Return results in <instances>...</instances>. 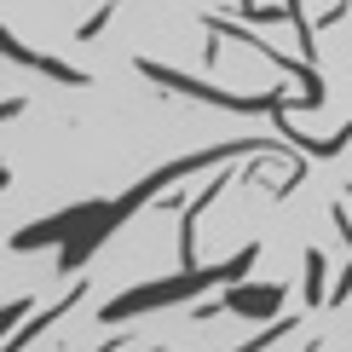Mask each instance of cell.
<instances>
[{
    "label": "cell",
    "instance_id": "1",
    "mask_svg": "<svg viewBox=\"0 0 352 352\" xmlns=\"http://www.w3.org/2000/svg\"><path fill=\"white\" fill-rule=\"evenodd\" d=\"M254 254H260V243H243L231 260H219V266H190L179 277H162V283H139V289H127V295H116L104 312V324H122V318H139V312H156V306H179L190 300L197 289H214V283H237V277H248V266H254Z\"/></svg>",
    "mask_w": 352,
    "mask_h": 352
},
{
    "label": "cell",
    "instance_id": "2",
    "mask_svg": "<svg viewBox=\"0 0 352 352\" xmlns=\"http://www.w3.org/2000/svg\"><path fill=\"white\" fill-rule=\"evenodd\" d=\"M139 76H151L156 87H173V93H185V98H202V104H219V110H237V116H277V110H289V93L283 87H272V93H226V87H208V81H197V76H179V69H168V64H156V58H139Z\"/></svg>",
    "mask_w": 352,
    "mask_h": 352
},
{
    "label": "cell",
    "instance_id": "3",
    "mask_svg": "<svg viewBox=\"0 0 352 352\" xmlns=\"http://www.w3.org/2000/svg\"><path fill=\"white\" fill-rule=\"evenodd\" d=\"M0 58H12V64H23V69H41V76H52V81L87 87V69H76V64H64V58H47V52H35V47H23V41H12L6 29H0Z\"/></svg>",
    "mask_w": 352,
    "mask_h": 352
},
{
    "label": "cell",
    "instance_id": "4",
    "mask_svg": "<svg viewBox=\"0 0 352 352\" xmlns=\"http://www.w3.org/2000/svg\"><path fill=\"white\" fill-rule=\"evenodd\" d=\"M219 306H231V312H243V318H272L277 306H283V283H226V300Z\"/></svg>",
    "mask_w": 352,
    "mask_h": 352
},
{
    "label": "cell",
    "instance_id": "5",
    "mask_svg": "<svg viewBox=\"0 0 352 352\" xmlns=\"http://www.w3.org/2000/svg\"><path fill=\"white\" fill-rule=\"evenodd\" d=\"M272 122H277V133H283L289 144H295V151H306V156H341L346 144H352V122H346V127H335L329 139H306V133H295V127H289V116H283V110H277Z\"/></svg>",
    "mask_w": 352,
    "mask_h": 352
},
{
    "label": "cell",
    "instance_id": "6",
    "mask_svg": "<svg viewBox=\"0 0 352 352\" xmlns=\"http://www.w3.org/2000/svg\"><path fill=\"white\" fill-rule=\"evenodd\" d=\"M81 295H87V283H81V289H69V295L58 300V306H47V312H35L29 324H18V335H12L6 346H29V341H41V335H47V329H52V324H58V318H64V312H69V306H76Z\"/></svg>",
    "mask_w": 352,
    "mask_h": 352
},
{
    "label": "cell",
    "instance_id": "7",
    "mask_svg": "<svg viewBox=\"0 0 352 352\" xmlns=\"http://www.w3.org/2000/svg\"><path fill=\"white\" fill-rule=\"evenodd\" d=\"M324 254H318V248H306V306H324L329 300V289H324Z\"/></svg>",
    "mask_w": 352,
    "mask_h": 352
},
{
    "label": "cell",
    "instance_id": "8",
    "mask_svg": "<svg viewBox=\"0 0 352 352\" xmlns=\"http://www.w3.org/2000/svg\"><path fill=\"white\" fill-rule=\"evenodd\" d=\"M23 318H29V295H23V300H12V306H0V341H6V329H18Z\"/></svg>",
    "mask_w": 352,
    "mask_h": 352
},
{
    "label": "cell",
    "instance_id": "9",
    "mask_svg": "<svg viewBox=\"0 0 352 352\" xmlns=\"http://www.w3.org/2000/svg\"><path fill=\"white\" fill-rule=\"evenodd\" d=\"M116 6H122V0H104V6H98V12H93V18H87V23H81V41H93V35H98V29H104V23H110V12H116Z\"/></svg>",
    "mask_w": 352,
    "mask_h": 352
},
{
    "label": "cell",
    "instance_id": "10",
    "mask_svg": "<svg viewBox=\"0 0 352 352\" xmlns=\"http://www.w3.org/2000/svg\"><path fill=\"white\" fill-rule=\"evenodd\" d=\"M289 329H295V318H277V324H272L266 335H254V341H248V352H254V346H272L277 335H289Z\"/></svg>",
    "mask_w": 352,
    "mask_h": 352
},
{
    "label": "cell",
    "instance_id": "11",
    "mask_svg": "<svg viewBox=\"0 0 352 352\" xmlns=\"http://www.w3.org/2000/svg\"><path fill=\"white\" fill-rule=\"evenodd\" d=\"M29 98H0V122H12V116H23Z\"/></svg>",
    "mask_w": 352,
    "mask_h": 352
},
{
    "label": "cell",
    "instance_id": "12",
    "mask_svg": "<svg viewBox=\"0 0 352 352\" xmlns=\"http://www.w3.org/2000/svg\"><path fill=\"white\" fill-rule=\"evenodd\" d=\"M6 179H12V173H6V168H0V190H6Z\"/></svg>",
    "mask_w": 352,
    "mask_h": 352
}]
</instances>
